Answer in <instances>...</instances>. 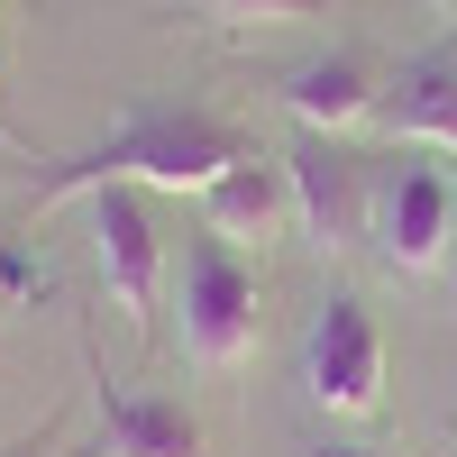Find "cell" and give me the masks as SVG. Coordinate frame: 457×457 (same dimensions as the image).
Masks as SVG:
<instances>
[{"mask_svg": "<svg viewBox=\"0 0 457 457\" xmlns=\"http://www.w3.org/2000/svg\"><path fill=\"white\" fill-rule=\"evenodd\" d=\"M238 156H256L238 120H220L202 101H129L120 129L83 156H64L46 183L28 193V211H64V202H92L110 183H137V193H202L220 183Z\"/></svg>", "mask_w": 457, "mask_h": 457, "instance_id": "1", "label": "cell"}, {"mask_svg": "<svg viewBox=\"0 0 457 457\" xmlns=\"http://www.w3.org/2000/svg\"><path fill=\"white\" fill-rule=\"evenodd\" d=\"M174 329H183V357L228 375L247 366L256 348V265L228 247V238H193L174 265Z\"/></svg>", "mask_w": 457, "mask_h": 457, "instance_id": "2", "label": "cell"}, {"mask_svg": "<svg viewBox=\"0 0 457 457\" xmlns=\"http://www.w3.org/2000/svg\"><path fill=\"white\" fill-rule=\"evenodd\" d=\"M366 238L394 275H430L448 265V238H457V183L430 165V156H385L366 193Z\"/></svg>", "mask_w": 457, "mask_h": 457, "instance_id": "3", "label": "cell"}, {"mask_svg": "<svg viewBox=\"0 0 457 457\" xmlns=\"http://www.w3.org/2000/svg\"><path fill=\"white\" fill-rule=\"evenodd\" d=\"M302 394H312L320 411H348V421L385 411V329H375V312L357 293L320 302L312 338H302Z\"/></svg>", "mask_w": 457, "mask_h": 457, "instance_id": "4", "label": "cell"}, {"mask_svg": "<svg viewBox=\"0 0 457 457\" xmlns=\"http://www.w3.org/2000/svg\"><path fill=\"white\" fill-rule=\"evenodd\" d=\"M92 265H101L110 302H120L137 329H156V302H165V238H156V220H146V193H137V183L92 193Z\"/></svg>", "mask_w": 457, "mask_h": 457, "instance_id": "5", "label": "cell"}, {"mask_svg": "<svg viewBox=\"0 0 457 457\" xmlns=\"http://www.w3.org/2000/svg\"><path fill=\"white\" fill-rule=\"evenodd\" d=\"M293 211H302V238H312L320 256H348L357 238H366V193H375V174H366V156H348L338 137H312L302 129V146H293Z\"/></svg>", "mask_w": 457, "mask_h": 457, "instance_id": "6", "label": "cell"}, {"mask_svg": "<svg viewBox=\"0 0 457 457\" xmlns=\"http://www.w3.org/2000/svg\"><path fill=\"white\" fill-rule=\"evenodd\" d=\"M375 129H394V137H411V146H448V156H457V37H439V46L403 55V64L385 73Z\"/></svg>", "mask_w": 457, "mask_h": 457, "instance_id": "7", "label": "cell"}, {"mask_svg": "<svg viewBox=\"0 0 457 457\" xmlns=\"http://www.w3.org/2000/svg\"><path fill=\"white\" fill-rule=\"evenodd\" d=\"M202 220H211V238H284V228H302V211H293V174L284 165H265V156H238L220 183H202Z\"/></svg>", "mask_w": 457, "mask_h": 457, "instance_id": "8", "label": "cell"}, {"mask_svg": "<svg viewBox=\"0 0 457 457\" xmlns=\"http://www.w3.org/2000/svg\"><path fill=\"white\" fill-rule=\"evenodd\" d=\"M375 101H385V73H375V55H357V46H338V55H320V64L284 73V110H293L312 137H338V129L375 120Z\"/></svg>", "mask_w": 457, "mask_h": 457, "instance_id": "9", "label": "cell"}, {"mask_svg": "<svg viewBox=\"0 0 457 457\" xmlns=\"http://www.w3.org/2000/svg\"><path fill=\"white\" fill-rule=\"evenodd\" d=\"M101 448L110 457H211L193 411L174 394H137V385H101Z\"/></svg>", "mask_w": 457, "mask_h": 457, "instance_id": "10", "label": "cell"}, {"mask_svg": "<svg viewBox=\"0 0 457 457\" xmlns=\"http://www.w3.org/2000/svg\"><path fill=\"white\" fill-rule=\"evenodd\" d=\"M193 10L220 28H312L329 19V0H193Z\"/></svg>", "mask_w": 457, "mask_h": 457, "instance_id": "11", "label": "cell"}, {"mask_svg": "<svg viewBox=\"0 0 457 457\" xmlns=\"http://www.w3.org/2000/svg\"><path fill=\"white\" fill-rule=\"evenodd\" d=\"M37 293H46V265L0 228V312H10V302H37Z\"/></svg>", "mask_w": 457, "mask_h": 457, "instance_id": "12", "label": "cell"}, {"mask_svg": "<svg viewBox=\"0 0 457 457\" xmlns=\"http://www.w3.org/2000/svg\"><path fill=\"white\" fill-rule=\"evenodd\" d=\"M312 457H375V448H348V439H329V448H312Z\"/></svg>", "mask_w": 457, "mask_h": 457, "instance_id": "13", "label": "cell"}, {"mask_svg": "<svg viewBox=\"0 0 457 457\" xmlns=\"http://www.w3.org/2000/svg\"><path fill=\"white\" fill-rule=\"evenodd\" d=\"M10 457H37V448H10Z\"/></svg>", "mask_w": 457, "mask_h": 457, "instance_id": "14", "label": "cell"}, {"mask_svg": "<svg viewBox=\"0 0 457 457\" xmlns=\"http://www.w3.org/2000/svg\"><path fill=\"white\" fill-rule=\"evenodd\" d=\"M439 10H457V0H439Z\"/></svg>", "mask_w": 457, "mask_h": 457, "instance_id": "15", "label": "cell"}, {"mask_svg": "<svg viewBox=\"0 0 457 457\" xmlns=\"http://www.w3.org/2000/svg\"><path fill=\"white\" fill-rule=\"evenodd\" d=\"M448 183H457V174H448Z\"/></svg>", "mask_w": 457, "mask_h": 457, "instance_id": "16", "label": "cell"}]
</instances>
